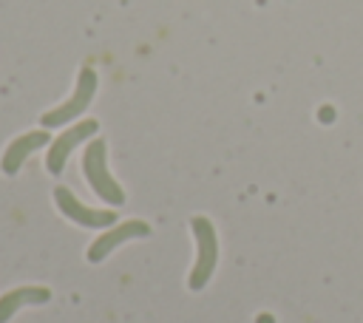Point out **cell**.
I'll return each instance as SVG.
<instances>
[{"label": "cell", "mask_w": 363, "mask_h": 323, "mask_svg": "<svg viewBox=\"0 0 363 323\" xmlns=\"http://www.w3.org/2000/svg\"><path fill=\"white\" fill-rule=\"evenodd\" d=\"M190 230H193V238H196V258H193V269H190V278H187V286L193 292L204 289L218 266V235H216V227L210 218L204 215H196L190 221Z\"/></svg>", "instance_id": "7a4b0ae2"}, {"label": "cell", "mask_w": 363, "mask_h": 323, "mask_svg": "<svg viewBox=\"0 0 363 323\" xmlns=\"http://www.w3.org/2000/svg\"><path fill=\"white\" fill-rule=\"evenodd\" d=\"M147 235H150V224L142 221V218H130V221H125V224H113V227L102 230V235L88 246V261H91V264H99V261H105L119 244L133 241V238H147Z\"/></svg>", "instance_id": "8992f818"}, {"label": "cell", "mask_w": 363, "mask_h": 323, "mask_svg": "<svg viewBox=\"0 0 363 323\" xmlns=\"http://www.w3.org/2000/svg\"><path fill=\"white\" fill-rule=\"evenodd\" d=\"M51 300V289L45 286H17L0 295V323H9L23 306H43Z\"/></svg>", "instance_id": "ba28073f"}, {"label": "cell", "mask_w": 363, "mask_h": 323, "mask_svg": "<svg viewBox=\"0 0 363 323\" xmlns=\"http://www.w3.org/2000/svg\"><path fill=\"white\" fill-rule=\"evenodd\" d=\"M45 144H51L48 130H28V133H23V136L11 139V142H9V147L3 150V159H0L3 173H6V176L20 173V167L26 164V159H28L34 150L45 147Z\"/></svg>", "instance_id": "52a82bcc"}, {"label": "cell", "mask_w": 363, "mask_h": 323, "mask_svg": "<svg viewBox=\"0 0 363 323\" xmlns=\"http://www.w3.org/2000/svg\"><path fill=\"white\" fill-rule=\"evenodd\" d=\"M54 204H57V210H60L65 218H71V221L79 224V227L108 230V227H113V221H116V212H113V210L88 207V204H82L68 187H54Z\"/></svg>", "instance_id": "5b68a950"}, {"label": "cell", "mask_w": 363, "mask_h": 323, "mask_svg": "<svg viewBox=\"0 0 363 323\" xmlns=\"http://www.w3.org/2000/svg\"><path fill=\"white\" fill-rule=\"evenodd\" d=\"M82 173L91 184V190L111 207L125 204V190L116 184V178L108 170V144L105 139H91L82 153Z\"/></svg>", "instance_id": "6da1fadb"}, {"label": "cell", "mask_w": 363, "mask_h": 323, "mask_svg": "<svg viewBox=\"0 0 363 323\" xmlns=\"http://www.w3.org/2000/svg\"><path fill=\"white\" fill-rule=\"evenodd\" d=\"M99 122L96 119H79L77 125H71L65 133H60L57 139H51L48 153H45V167L51 176H60L65 170V162L71 156L74 147H79V142H88L91 136H96Z\"/></svg>", "instance_id": "277c9868"}, {"label": "cell", "mask_w": 363, "mask_h": 323, "mask_svg": "<svg viewBox=\"0 0 363 323\" xmlns=\"http://www.w3.org/2000/svg\"><path fill=\"white\" fill-rule=\"evenodd\" d=\"M96 85H99L96 71H94V68H79L74 94H71L62 105H57V108H51V110L43 113V119H40L43 128H57V125H68V122L79 119V113L91 105V99H94V94H96Z\"/></svg>", "instance_id": "3957f363"}]
</instances>
